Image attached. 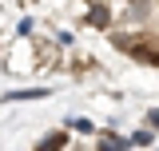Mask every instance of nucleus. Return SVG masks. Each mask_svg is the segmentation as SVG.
<instances>
[{
	"label": "nucleus",
	"mask_w": 159,
	"mask_h": 151,
	"mask_svg": "<svg viewBox=\"0 0 159 151\" xmlns=\"http://www.w3.org/2000/svg\"><path fill=\"white\" fill-rule=\"evenodd\" d=\"M131 20L135 24H151L155 20V0H135L131 4Z\"/></svg>",
	"instance_id": "1"
},
{
	"label": "nucleus",
	"mask_w": 159,
	"mask_h": 151,
	"mask_svg": "<svg viewBox=\"0 0 159 151\" xmlns=\"http://www.w3.org/2000/svg\"><path fill=\"white\" fill-rule=\"evenodd\" d=\"M92 24L107 28V8H103V4H96V8H92Z\"/></svg>",
	"instance_id": "2"
}]
</instances>
